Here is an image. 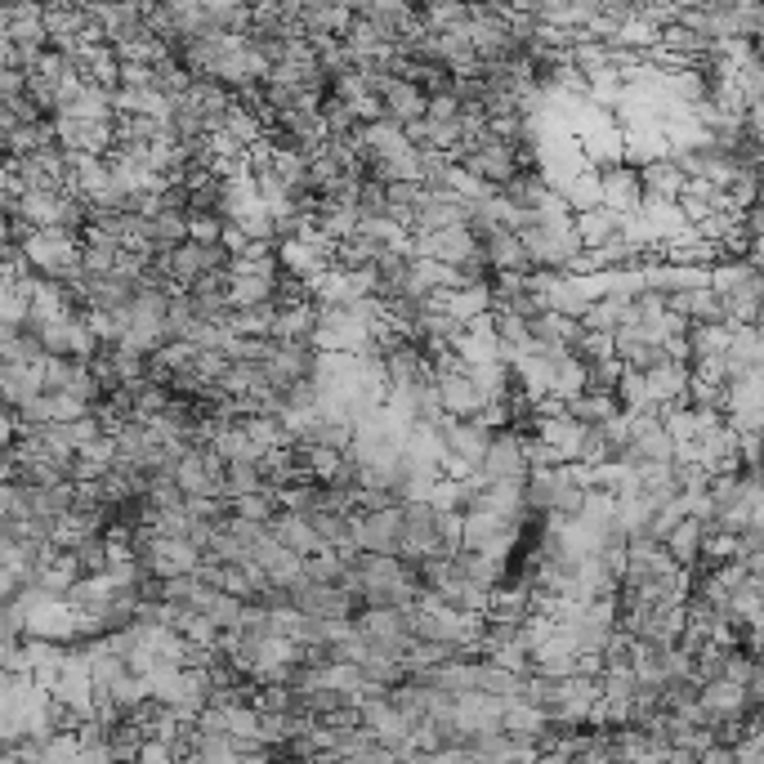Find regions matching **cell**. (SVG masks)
Listing matches in <instances>:
<instances>
[{
    "mask_svg": "<svg viewBox=\"0 0 764 764\" xmlns=\"http://www.w3.org/2000/svg\"><path fill=\"white\" fill-rule=\"evenodd\" d=\"M528 461H523V434L519 430H492L488 452L478 461V478L483 483H523Z\"/></svg>",
    "mask_w": 764,
    "mask_h": 764,
    "instance_id": "6da1fadb",
    "label": "cell"
},
{
    "mask_svg": "<svg viewBox=\"0 0 764 764\" xmlns=\"http://www.w3.org/2000/svg\"><path fill=\"white\" fill-rule=\"evenodd\" d=\"M291 608L300 617H313V621H354V612L363 608L354 595H344L340 586H313V582H300L287 590Z\"/></svg>",
    "mask_w": 764,
    "mask_h": 764,
    "instance_id": "7a4b0ae2",
    "label": "cell"
},
{
    "mask_svg": "<svg viewBox=\"0 0 764 764\" xmlns=\"http://www.w3.org/2000/svg\"><path fill=\"white\" fill-rule=\"evenodd\" d=\"M430 385H434V394H439V407H443L447 421H478V416L488 411V398H483V394L469 385L465 367H456V372H447V376H439V380H430Z\"/></svg>",
    "mask_w": 764,
    "mask_h": 764,
    "instance_id": "3957f363",
    "label": "cell"
},
{
    "mask_svg": "<svg viewBox=\"0 0 764 764\" xmlns=\"http://www.w3.org/2000/svg\"><path fill=\"white\" fill-rule=\"evenodd\" d=\"M501 716H506V702L488 698V693H461V698H452V720L465 738L501 733Z\"/></svg>",
    "mask_w": 764,
    "mask_h": 764,
    "instance_id": "277c9868",
    "label": "cell"
},
{
    "mask_svg": "<svg viewBox=\"0 0 764 764\" xmlns=\"http://www.w3.org/2000/svg\"><path fill=\"white\" fill-rule=\"evenodd\" d=\"M354 545H358L363 554H389V560H398V545H402V514H398V510L354 514Z\"/></svg>",
    "mask_w": 764,
    "mask_h": 764,
    "instance_id": "5b68a950",
    "label": "cell"
},
{
    "mask_svg": "<svg viewBox=\"0 0 764 764\" xmlns=\"http://www.w3.org/2000/svg\"><path fill=\"white\" fill-rule=\"evenodd\" d=\"M376 103H380L385 121H394V125H407V121L425 117V95L416 90V81H407V77H385L376 86Z\"/></svg>",
    "mask_w": 764,
    "mask_h": 764,
    "instance_id": "8992f818",
    "label": "cell"
},
{
    "mask_svg": "<svg viewBox=\"0 0 764 764\" xmlns=\"http://www.w3.org/2000/svg\"><path fill=\"white\" fill-rule=\"evenodd\" d=\"M599 206L612 215H635L640 211V175L631 166H608L599 170Z\"/></svg>",
    "mask_w": 764,
    "mask_h": 764,
    "instance_id": "52a82bcc",
    "label": "cell"
},
{
    "mask_svg": "<svg viewBox=\"0 0 764 764\" xmlns=\"http://www.w3.org/2000/svg\"><path fill=\"white\" fill-rule=\"evenodd\" d=\"M662 550H666V560L684 573L693 568H702V523L698 519H679L666 536H662Z\"/></svg>",
    "mask_w": 764,
    "mask_h": 764,
    "instance_id": "ba28073f",
    "label": "cell"
},
{
    "mask_svg": "<svg viewBox=\"0 0 764 764\" xmlns=\"http://www.w3.org/2000/svg\"><path fill=\"white\" fill-rule=\"evenodd\" d=\"M564 416H568V421H577V425H586V430H599V425L612 421V416H621V407H617L612 394L586 389V394H577V398L564 402Z\"/></svg>",
    "mask_w": 764,
    "mask_h": 764,
    "instance_id": "9c48e42d",
    "label": "cell"
},
{
    "mask_svg": "<svg viewBox=\"0 0 764 764\" xmlns=\"http://www.w3.org/2000/svg\"><path fill=\"white\" fill-rule=\"evenodd\" d=\"M268 536L283 545V550H291V554H300V560H309V554H318L322 545H318V536H313V528H309V519H300V514H287V510H277V519L268 523Z\"/></svg>",
    "mask_w": 764,
    "mask_h": 764,
    "instance_id": "30bf717a",
    "label": "cell"
},
{
    "mask_svg": "<svg viewBox=\"0 0 764 764\" xmlns=\"http://www.w3.org/2000/svg\"><path fill=\"white\" fill-rule=\"evenodd\" d=\"M577 394H586V363L577 358V354H550V398L554 402H568V398H577Z\"/></svg>",
    "mask_w": 764,
    "mask_h": 764,
    "instance_id": "8fae6325",
    "label": "cell"
},
{
    "mask_svg": "<svg viewBox=\"0 0 764 764\" xmlns=\"http://www.w3.org/2000/svg\"><path fill=\"white\" fill-rule=\"evenodd\" d=\"M313 326H318L313 305L277 309V318H273V335H268V340H277V344H309V340H313Z\"/></svg>",
    "mask_w": 764,
    "mask_h": 764,
    "instance_id": "7c38bea8",
    "label": "cell"
},
{
    "mask_svg": "<svg viewBox=\"0 0 764 764\" xmlns=\"http://www.w3.org/2000/svg\"><path fill=\"white\" fill-rule=\"evenodd\" d=\"M635 175H640V197H653V201H675L679 188H684V179H679V170L671 166V157L649 162V166H640Z\"/></svg>",
    "mask_w": 764,
    "mask_h": 764,
    "instance_id": "4fadbf2b",
    "label": "cell"
},
{
    "mask_svg": "<svg viewBox=\"0 0 764 764\" xmlns=\"http://www.w3.org/2000/svg\"><path fill=\"white\" fill-rule=\"evenodd\" d=\"M729 331H733V326H716V322L688 326V331H684L688 363H698V358H724V350H729Z\"/></svg>",
    "mask_w": 764,
    "mask_h": 764,
    "instance_id": "5bb4252c",
    "label": "cell"
},
{
    "mask_svg": "<svg viewBox=\"0 0 764 764\" xmlns=\"http://www.w3.org/2000/svg\"><path fill=\"white\" fill-rule=\"evenodd\" d=\"M573 233H577V242H582L586 251H599L612 233H621V215H612V211H604V206H595V211L573 215Z\"/></svg>",
    "mask_w": 764,
    "mask_h": 764,
    "instance_id": "9a60e30c",
    "label": "cell"
},
{
    "mask_svg": "<svg viewBox=\"0 0 764 764\" xmlns=\"http://www.w3.org/2000/svg\"><path fill=\"white\" fill-rule=\"evenodd\" d=\"M560 197H564V206H568V215L595 211V206H599V170H595V166H582L573 179H564Z\"/></svg>",
    "mask_w": 764,
    "mask_h": 764,
    "instance_id": "2e32d148",
    "label": "cell"
},
{
    "mask_svg": "<svg viewBox=\"0 0 764 764\" xmlns=\"http://www.w3.org/2000/svg\"><path fill=\"white\" fill-rule=\"evenodd\" d=\"M465 755L469 764H519V751L506 733H483V738H469L465 742Z\"/></svg>",
    "mask_w": 764,
    "mask_h": 764,
    "instance_id": "e0dca14e",
    "label": "cell"
},
{
    "mask_svg": "<svg viewBox=\"0 0 764 764\" xmlns=\"http://www.w3.org/2000/svg\"><path fill=\"white\" fill-rule=\"evenodd\" d=\"M251 492H264L255 461H233V465L220 469V497L224 501H237V497H251Z\"/></svg>",
    "mask_w": 764,
    "mask_h": 764,
    "instance_id": "ac0fdd59",
    "label": "cell"
},
{
    "mask_svg": "<svg viewBox=\"0 0 764 764\" xmlns=\"http://www.w3.org/2000/svg\"><path fill=\"white\" fill-rule=\"evenodd\" d=\"M273 318H277V309H273V305L233 309L229 331H233V335H242V340H268V335H273Z\"/></svg>",
    "mask_w": 764,
    "mask_h": 764,
    "instance_id": "d6986e66",
    "label": "cell"
},
{
    "mask_svg": "<svg viewBox=\"0 0 764 764\" xmlns=\"http://www.w3.org/2000/svg\"><path fill=\"white\" fill-rule=\"evenodd\" d=\"M277 492H251V497H237V501H229V514L233 519H246V523H259V528H268L273 519H277Z\"/></svg>",
    "mask_w": 764,
    "mask_h": 764,
    "instance_id": "ffe728a7",
    "label": "cell"
},
{
    "mask_svg": "<svg viewBox=\"0 0 764 764\" xmlns=\"http://www.w3.org/2000/svg\"><path fill=\"white\" fill-rule=\"evenodd\" d=\"M67 564H73L77 577H103L108 573V541L103 536H86L73 554H67Z\"/></svg>",
    "mask_w": 764,
    "mask_h": 764,
    "instance_id": "44dd1931",
    "label": "cell"
},
{
    "mask_svg": "<svg viewBox=\"0 0 764 764\" xmlns=\"http://www.w3.org/2000/svg\"><path fill=\"white\" fill-rule=\"evenodd\" d=\"M340 573H344V554H335V550H318L305 560V582H313V586H335Z\"/></svg>",
    "mask_w": 764,
    "mask_h": 764,
    "instance_id": "7402d4cb",
    "label": "cell"
},
{
    "mask_svg": "<svg viewBox=\"0 0 764 764\" xmlns=\"http://www.w3.org/2000/svg\"><path fill=\"white\" fill-rule=\"evenodd\" d=\"M224 729H229V738H255V711L251 707H229Z\"/></svg>",
    "mask_w": 764,
    "mask_h": 764,
    "instance_id": "603a6c76",
    "label": "cell"
},
{
    "mask_svg": "<svg viewBox=\"0 0 764 764\" xmlns=\"http://www.w3.org/2000/svg\"><path fill=\"white\" fill-rule=\"evenodd\" d=\"M729 751H733V764H764V742H760V733L738 738Z\"/></svg>",
    "mask_w": 764,
    "mask_h": 764,
    "instance_id": "cb8c5ba5",
    "label": "cell"
},
{
    "mask_svg": "<svg viewBox=\"0 0 764 764\" xmlns=\"http://www.w3.org/2000/svg\"><path fill=\"white\" fill-rule=\"evenodd\" d=\"M411 764H469L465 746H447V751H430V755H411Z\"/></svg>",
    "mask_w": 764,
    "mask_h": 764,
    "instance_id": "d4e9b609",
    "label": "cell"
},
{
    "mask_svg": "<svg viewBox=\"0 0 764 764\" xmlns=\"http://www.w3.org/2000/svg\"><path fill=\"white\" fill-rule=\"evenodd\" d=\"M220 246H224V251H229V255L237 259V255H242V251H246L251 242H246V233H242L237 224H229V220H224V229H220Z\"/></svg>",
    "mask_w": 764,
    "mask_h": 764,
    "instance_id": "484cf974",
    "label": "cell"
},
{
    "mask_svg": "<svg viewBox=\"0 0 764 764\" xmlns=\"http://www.w3.org/2000/svg\"><path fill=\"white\" fill-rule=\"evenodd\" d=\"M344 764H394V755H389L385 746H376V742H372L367 751H358L354 760H344Z\"/></svg>",
    "mask_w": 764,
    "mask_h": 764,
    "instance_id": "4316f807",
    "label": "cell"
},
{
    "mask_svg": "<svg viewBox=\"0 0 764 764\" xmlns=\"http://www.w3.org/2000/svg\"><path fill=\"white\" fill-rule=\"evenodd\" d=\"M666 764H698V751H688V746H671Z\"/></svg>",
    "mask_w": 764,
    "mask_h": 764,
    "instance_id": "83f0119b",
    "label": "cell"
}]
</instances>
